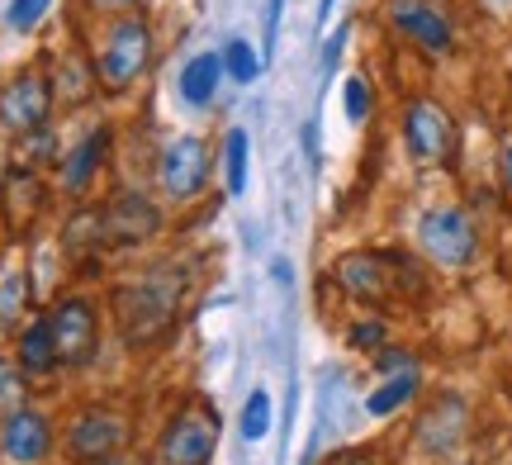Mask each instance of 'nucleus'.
<instances>
[{"label": "nucleus", "mask_w": 512, "mask_h": 465, "mask_svg": "<svg viewBox=\"0 0 512 465\" xmlns=\"http://www.w3.org/2000/svg\"><path fill=\"white\" fill-rule=\"evenodd\" d=\"M332 280H337L356 304H375V309L422 299V290H427L418 261L399 257V252H375V247H361V252L337 257L332 261Z\"/></svg>", "instance_id": "nucleus-1"}, {"label": "nucleus", "mask_w": 512, "mask_h": 465, "mask_svg": "<svg viewBox=\"0 0 512 465\" xmlns=\"http://www.w3.org/2000/svg\"><path fill=\"white\" fill-rule=\"evenodd\" d=\"M181 295H185V276L176 266H157L152 276L133 280V285H119L114 290V318H119V333H124L128 347L157 342L176 323Z\"/></svg>", "instance_id": "nucleus-2"}, {"label": "nucleus", "mask_w": 512, "mask_h": 465, "mask_svg": "<svg viewBox=\"0 0 512 465\" xmlns=\"http://www.w3.org/2000/svg\"><path fill=\"white\" fill-rule=\"evenodd\" d=\"M418 247H422V257L432 261V266H441V271H465L479 252L475 219L460 205L427 209L418 219Z\"/></svg>", "instance_id": "nucleus-3"}, {"label": "nucleus", "mask_w": 512, "mask_h": 465, "mask_svg": "<svg viewBox=\"0 0 512 465\" xmlns=\"http://www.w3.org/2000/svg\"><path fill=\"white\" fill-rule=\"evenodd\" d=\"M147 62H152V29H147L138 15L114 19L110 34H105V48H100L95 76H100L110 91H128V86L147 72Z\"/></svg>", "instance_id": "nucleus-4"}, {"label": "nucleus", "mask_w": 512, "mask_h": 465, "mask_svg": "<svg viewBox=\"0 0 512 465\" xmlns=\"http://www.w3.org/2000/svg\"><path fill=\"white\" fill-rule=\"evenodd\" d=\"M219 447V418L209 404H185L171 423H166L162 442H157V461L162 465H209Z\"/></svg>", "instance_id": "nucleus-5"}, {"label": "nucleus", "mask_w": 512, "mask_h": 465, "mask_svg": "<svg viewBox=\"0 0 512 465\" xmlns=\"http://www.w3.org/2000/svg\"><path fill=\"white\" fill-rule=\"evenodd\" d=\"M403 143L413 152V162L422 167H441V162H451V152H456V119L446 105L437 100H408L403 105Z\"/></svg>", "instance_id": "nucleus-6"}, {"label": "nucleus", "mask_w": 512, "mask_h": 465, "mask_svg": "<svg viewBox=\"0 0 512 465\" xmlns=\"http://www.w3.org/2000/svg\"><path fill=\"white\" fill-rule=\"evenodd\" d=\"M48 328H53L57 366H86V361L95 356L100 323H95V309L86 304V299H62L53 314H48Z\"/></svg>", "instance_id": "nucleus-7"}, {"label": "nucleus", "mask_w": 512, "mask_h": 465, "mask_svg": "<svg viewBox=\"0 0 512 465\" xmlns=\"http://www.w3.org/2000/svg\"><path fill=\"white\" fill-rule=\"evenodd\" d=\"M389 24L432 57H446L456 48V29L432 0H389Z\"/></svg>", "instance_id": "nucleus-8"}, {"label": "nucleus", "mask_w": 512, "mask_h": 465, "mask_svg": "<svg viewBox=\"0 0 512 465\" xmlns=\"http://www.w3.org/2000/svg\"><path fill=\"white\" fill-rule=\"evenodd\" d=\"M128 442V423L119 413L105 409H86L72 423V437H67V451H72L76 465H105L119 456V447Z\"/></svg>", "instance_id": "nucleus-9"}, {"label": "nucleus", "mask_w": 512, "mask_h": 465, "mask_svg": "<svg viewBox=\"0 0 512 465\" xmlns=\"http://www.w3.org/2000/svg\"><path fill=\"white\" fill-rule=\"evenodd\" d=\"M162 190L171 200H195L209 181V143L204 138H176L162 152Z\"/></svg>", "instance_id": "nucleus-10"}, {"label": "nucleus", "mask_w": 512, "mask_h": 465, "mask_svg": "<svg viewBox=\"0 0 512 465\" xmlns=\"http://www.w3.org/2000/svg\"><path fill=\"white\" fill-rule=\"evenodd\" d=\"M48 105H53L48 81L34 76V72H24L0 91V124H5L10 133H38L43 129V119H48Z\"/></svg>", "instance_id": "nucleus-11"}, {"label": "nucleus", "mask_w": 512, "mask_h": 465, "mask_svg": "<svg viewBox=\"0 0 512 465\" xmlns=\"http://www.w3.org/2000/svg\"><path fill=\"white\" fill-rule=\"evenodd\" d=\"M0 451H5V461H15V465H38L53 451L48 418L34 409H15L5 418V428H0Z\"/></svg>", "instance_id": "nucleus-12"}, {"label": "nucleus", "mask_w": 512, "mask_h": 465, "mask_svg": "<svg viewBox=\"0 0 512 465\" xmlns=\"http://www.w3.org/2000/svg\"><path fill=\"white\" fill-rule=\"evenodd\" d=\"M100 214H105V238L110 242H143L162 228V214L147 205L143 195H133V190H124L119 200H110Z\"/></svg>", "instance_id": "nucleus-13"}, {"label": "nucleus", "mask_w": 512, "mask_h": 465, "mask_svg": "<svg viewBox=\"0 0 512 465\" xmlns=\"http://www.w3.org/2000/svg\"><path fill=\"white\" fill-rule=\"evenodd\" d=\"M465 432V404L460 399H437V409L418 423V442L427 451H451Z\"/></svg>", "instance_id": "nucleus-14"}, {"label": "nucleus", "mask_w": 512, "mask_h": 465, "mask_svg": "<svg viewBox=\"0 0 512 465\" xmlns=\"http://www.w3.org/2000/svg\"><path fill=\"white\" fill-rule=\"evenodd\" d=\"M53 366H57L53 328H48V318H34V323L19 333V371L24 375H48Z\"/></svg>", "instance_id": "nucleus-15"}, {"label": "nucleus", "mask_w": 512, "mask_h": 465, "mask_svg": "<svg viewBox=\"0 0 512 465\" xmlns=\"http://www.w3.org/2000/svg\"><path fill=\"white\" fill-rule=\"evenodd\" d=\"M219 76H223V57L219 53L190 57V67L181 72V100L185 105H209L214 91H219Z\"/></svg>", "instance_id": "nucleus-16"}, {"label": "nucleus", "mask_w": 512, "mask_h": 465, "mask_svg": "<svg viewBox=\"0 0 512 465\" xmlns=\"http://www.w3.org/2000/svg\"><path fill=\"white\" fill-rule=\"evenodd\" d=\"M418 394V371H403V375H389L380 390H370L366 399V413L370 418H389L394 409H403L408 399Z\"/></svg>", "instance_id": "nucleus-17"}, {"label": "nucleus", "mask_w": 512, "mask_h": 465, "mask_svg": "<svg viewBox=\"0 0 512 465\" xmlns=\"http://www.w3.org/2000/svg\"><path fill=\"white\" fill-rule=\"evenodd\" d=\"M105 143H110V133L95 129L91 138H86V143L72 152V162H67V176H62V181H67V190H86L91 171L100 167V152H105Z\"/></svg>", "instance_id": "nucleus-18"}, {"label": "nucleus", "mask_w": 512, "mask_h": 465, "mask_svg": "<svg viewBox=\"0 0 512 465\" xmlns=\"http://www.w3.org/2000/svg\"><path fill=\"white\" fill-rule=\"evenodd\" d=\"M223 171H228V195H242L247 186V133L242 129L223 138Z\"/></svg>", "instance_id": "nucleus-19"}, {"label": "nucleus", "mask_w": 512, "mask_h": 465, "mask_svg": "<svg viewBox=\"0 0 512 465\" xmlns=\"http://www.w3.org/2000/svg\"><path fill=\"white\" fill-rule=\"evenodd\" d=\"M266 432H271V394L252 390L247 404H242V437H247V442H261Z\"/></svg>", "instance_id": "nucleus-20"}, {"label": "nucleus", "mask_w": 512, "mask_h": 465, "mask_svg": "<svg viewBox=\"0 0 512 465\" xmlns=\"http://www.w3.org/2000/svg\"><path fill=\"white\" fill-rule=\"evenodd\" d=\"M223 72L233 76V81H256V72H261V62H256L252 43H242V38H233V43L223 48Z\"/></svg>", "instance_id": "nucleus-21"}, {"label": "nucleus", "mask_w": 512, "mask_h": 465, "mask_svg": "<svg viewBox=\"0 0 512 465\" xmlns=\"http://www.w3.org/2000/svg\"><path fill=\"white\" fill-rule=\"evenodd\" d=\"M347 342L356 352H380L384 342H389V323L384 318H361V323H351Z\"/></svg>", "instance_id": "nucleus-22"}, {"label": "nucleus", "mask_w": 512, "mask_h": 465, "mask_svg": "<svg viewBox=\"0 0 512 465\" xmlns=\"http://www.w3.org/2000/svg\"><path fill=\"white\" fill-rule=\"evenodd\" d=\"M24 295H29V280L19 276H5V285H0V328H10L19 318V309H24Z\"/></svg>", "instance_id": "nucleus-23"}, {"label": "nucleus", "mask_w": 512, "mask_h": 465, "mask_svg": "<svg viewBox=\"0 0 512 465\" xmlns=\"http://www.w3.org/2000/svg\"><path fill=\"white\" fill-rule=\"evenodd\" d=\"M342 105H347V119L351 124H361L370 114V86L361 76H347V86H342Z\"/></svg>", "instance_id": "nucleus-24"}, {"label": "nucleus", "mask_w": 512, "mask_h": 465, "mask_svg": "<svg viewBox=\"0 0 512 465\" xmlns=\"http://www.w3.org/2000/svg\"><path fill=\"white\" fill-rule=\"evenodd\" d=\"M375 371H380V375L418 371V356H413V352H403V347H389V342H384L380 352H375Z\"/></svg>", "instance_id": "nucleus-25"}, {"label": "nucleus", "mask_w": 512, "mask_h": 465, "mask_svg": "<svg viewBox=\"0 0 512 465\" xmlns=\"http://www.w3.org/2000/svg\"><path fill=\"white\" fill-rule=\"evenodd\" d=\"M48 5H53V0H15L5 19H10L15 29H34L38 19H43V10H48Z\"/></svg>", "instance_id": "nucleus-26"}, {"label": "nucleus", "mask_w": 512, "mask_h": 465, "mask_svg": "<svg viewBox=\"0 0 512 465\" xmlns=\"http://www.w3.org/2000/svg\"><path fill=\"white\" fill-rule=\"evenodd\" d=\"M15 394H19V371L0 356V404H5V399H15Z\"/></svg>", "instance_id": "nucleus-27"}, {"label": "nucleus", "mask_w": 512, "mask_h": 465, "mask_svg": "<svg viewBox=\"0 0 512 465\" xmlns=\"http://www.w3.org/2000/svg\"><path fill=\"white\" fill-rule=\"evenodd\" d=\"M498 181H503V190L512 195V138L503 143V152H498Z\"/></svg>", "instance_id": "nucleus-28"}, {"label": "nucleus", "mask_w": 512, "mask_h": 465, "mask_svg": "<svg viewBox=\"0 0 512 465\" xmlns=\"http://www.w3.org/2000/svg\"><path fill=\"white\" fill-rule=\"evenodd\" d=\"M489 15H512V0H479Z\"/></svg>", "instance_id": "nucleus-29"}, {"label": "nucleus", "mask_w": 512, "mask_h": 465, "mask_svg": "<svg viewBox=\"0 0 512 465\" xmlns=\"http://www.w3.org/2000/svg\"><path fill=\"white\" fill-rule=\"evenodd\" d=\"M275 19H280V0H271V10H266V43L275 38Z\"/></svg>", "instance_id": "nucleus-30"}, {"label": "nucleus", "mask_w": 512, "mask_h": 465, "mask_svg": "<svg viewBox=\"0 0 512 465\" xmlns=\"http://www.w3.org/2000/svg\"><path fill=\"white\" fill-rule=\"evenodd\" d=\"M332 465H370V461H366V456H337Z\"/></svg>", "instance_id": "nucleus-31"}, {"label": "nucleus", "mask_w": 512, "mask_h": 465, "mask_svg": "<svg viewBox=\"0 0 512 465\" xmlns=\"http://www.w3.org/2000/svg\"><path fill=\"white\" fill-rule=\"evenodd\" d=\"M91 5H133V0H91Z\"/></svg>", "instance_id": "nucleus-32"}, {"label": "nucleus", "mask_w": 512, "mask_h": 465, "mask_svg": "<svg viewBox=\"0 0 512 465\" xmlns=\"http://www.w3.org/2000/svg\"><path fill=\"white\" fill-rule=\"evenodd\" d=\"M332 15V0H323V19H328Z\"/></svg>", "instance_id": "nucleus-33"}]
</instances>
